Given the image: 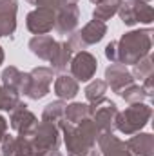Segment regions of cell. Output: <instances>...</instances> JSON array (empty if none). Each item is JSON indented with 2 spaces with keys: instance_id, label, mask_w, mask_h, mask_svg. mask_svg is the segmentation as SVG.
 Here are the masks:
<instances>
[{
  "instance_id": "6da1fadb",
  "label": "cell",
  "mask_w": 154,
  "mask_h": 156,
  "mask_svg": "<svg viewBox=\"0 0 154 156\" xmlns=\"http://www.w3.org/2000/svg\"><path fill=\"white\" fill-rule=\"evenodd\" d=\"M58 129L65 144L67 156H100V149L96 145L100 129L91 118L80 123H69L62 120L58 123Z\"/></svg>"
},
{
  "instance_id": "7a4b0ae2",
  "label": "cell",
  "mask_w": 154,
  "mask_h": 156,
  "mask_svg": "<svg viewBox=\"0 0 154 156\" xmlns=\"http://www.w3.org/2000/svg\"><path fill=\"white\" fill-rule=\"evenodd\" d=\"M62 142L60 129L53 123L40 120L29 134H18L13 156H44L53 149H58Z\"/></svg>"
},
{
  "instance_id": "3957f363",
  "label": "cell",
  "mask_w": 154,
  "mask_h": 156,
  "mask_svg": "<svg viewBox=\"0 0 154 156\" xmlns=\"http://www.w3.org/2000/svg\"><path fill=\"white\" fill-rule=\"evenodd\" d=\"M118 49V64L134 66L143 56H147L152 49V29H132L123 33L120 40H116Z\"/></svg>"
},
{
  "instance_id": "277c9868",
  "label": "cell",
  "mask_w": 154,
  "mask_h": 156,
  "mask_svg": "<svg viewBox=\"0 0 154 156\" xmlns=\"http://www.w3.org/2000/svg\"><path fill=\"white\" fill-rule=\"evenodd\" d=\"M152 107L145 102L142 104H131L125 107V111H120L116 116V131H120L125 136H132L136 133H142V129L151 122Z\"/></svg>"
},
{
  "instance_id": "5b68a950",
  "label": "cell",
  "mask_w": 154,
  "mask_h": 156,
  "mask_svg": "<svg viewBox=\"0 0 154 156\" xmlns=\"http://www.w3.org/2000/svg\"><path fill=\"white\" fill-rule=\"evenodd\" d=\"M53 80H54V71L51 67H45V66L33 67L29 73H24L20 94H24L29 100L38 102L49 94Z\"/></svg>"
},
{
  "instance_id": "8992f818",
  "label": "cell",
  "mask_w": 154,
  "mask_h": 156,
  "mask_svg": "<svg viewBox=\"0 0 154 156\" xmlns=\"http://www.w3.org/2000/svg\"><path fill=\"white\" fill-rule=\"evenodd\" d=\"M107 35V24L100 22V20H89L80 31H75L69 35V45L73 49V53L78 51H85L87 47L102 42Z\"/></svg>"
},
{
  "instance_id": "52a82bcc",
  "label": "cell",
  "mask_w": 154,
  "mask_h": 156,
  "mask_svg": "<svg viewBox=\"0 0 154 156\" xmlns=\"http://www.w3.org/2000/svg\"><path fill=\"white\" fill-rule=\"evenodd\" d=\"M120 20L132 27L136 24H145V26H151L154 22V9L151 4L147 2H136V0H131V2H121L120 7H118V13Z\"/></svg>"
},
{
  "instance_id": "ba28073f",
  "label": "cell",
  "mask_w": 154,
  "mask_h": 156,
  "mask_svg": "<svg viewBox=\"0 0 154 156\" xmlns=\"http://www.w3.org/2000/svg\"><path fill=\"white\" fill-rule=\"evenodd\" d=\"M96 69H98V58L89 51L75 53L71 62H69V73L78 83L93 80L96 75Z\"/></svg>"
},
{
  "instance_id": "9c48e42d",
  "label": "cell",
  "mask_w": 154,
  "mask_h": 156,
  "mask_svg": "<svg viewBox=\"0 0 154 156\" xmlns=\"http://www.w3.org/2000/svg\"><path fill=\"white\" fill-rule=\"evenodd\" d=\"M118 113V105L107 98L102 100L98 105H91V120L96 123L100 133H114Z\"/></svg>"
},
{
  "instance_id": "30bf717a",
  "label": "cell",
  "mask_w": 154,
  "mask_h": 156,
  "mask_svg": "<svg viewBox=\"0 0 154 156\" xmlns=\"http://www.w3.org/2000/svg\"><path fill=\"white\" fill-rule=\"evenodd\" d=\"M54 13L47 7H35L26 16V27L33 35H47L54 29Z\"/></svg>"
},
{
  "instance_id": "8fae6325",
  "label": "cell",
  "mask_w": 154,
  "mask_h": 156,
  "mask_svg": "<svg viewBox=\"0 0 154 156\" xmlns=\"http://www.w3.org/2000/svg\"><path fill=\"white\" fill-rule=\"evenodd\" d=\"M40 120L33 111L27 109V104L20 100V104L9 113V125L16 134H29Z\"/></svg>"
},
{
  "instance_id": "7c38bea8",
  "label": "cell",
  "mask_w": 154,
  "mask_h": 156,
  "mask_svg": "<svg viewBox=\"0 0 154 156\" xmlns=\"http://www.w3.org/2000/svg\"><path fill=\"white\" fill-rule=\"evenodd\" d=\"M80 22V9L78 5H62L54 13V29L58 35L69 37L75 33Z\"/></svg>"
},
{
  "instance_id": "4fadbf2b",
  "label": "cell",
  "mask_w": 154,
  "mask_h": 156,
  "mask_svg": "<svg viewBox=\"0 0 154 156\" xmlns=\"http://www.w3.org/2000/svg\"><path fill=\"white\" fill-rule=\"evenodd\" d=\"M103 82L107 83V87H111L113 93H120L121 89H125L127 85L134 83V78L131 75L129 67L123 64H111L105 67V75H103Z\"/></svg>"
},
{
  "instance_id": "5bb4252c",
  "label": "cell",
  "mask_w": 154,
  "mask_h": 156,
  "mask_svg": "<svg viewBox=\"0 0 154 156\" xmlns=\"http://www.w3.org/2000/svg\"><path fill=\"white\" fill-rule=\"evenodd\" d=\"M18 0H0V38H13L16 31Z\"/></svg>"
},
{
  "instance_id": "9a60e30c",
  "label": "cell",
  "mask_w": 154,
  "mask_h": 156,
  "mask_svg": "<svg viewBox=\"0 0 154 156\" xmlns=\"http://www.w3.org/2000/svg\"><path fill=\"white\" fill-rule=\"evenodd\" d=\"M96 145L100 149V156H134L127 144L114 136V133H100Z\"/></svg>"
},
{
  "instance_id": "2e32d148",
  "label": "cell",
  "mask_w": 154,
  "mask_h": 156,
  "mask_svg": "<svg viewBox=\"0 0 154 156\" xmlns=\"http://www.w3.org/2000/svg\"><path fill=\"white\" fill-rule=\"evenodd\" d=\"M27 47L37 58L49 62L53 58V55L56 53V49H58V40H54L51 35H33Z\"/></svg>"
},
{
  "instance_id": "e0dca14e",
  "label": "cell",
  "mask_w": 154,
  "mask_h": 156,
  "mask_svg": "<svg viewBox=\"0 0 154 156\" xmlns=\"http://www.w3.org/2000/svg\"><path fill=\"white\" fill-rule=\"evenodd\" d=\"M125 144L134 156H154V136L151 133H136Z\"/></svg>"
},
{
  "instance_id": "ac0fdd59",
  "label": "cell",
  "mask_w": 154,
  "mask_h": 156,
  "mask_svg": "<svg viewBox=\"0 0 154 156\" xmlns=\"http://www.w3.org/2000/svg\"><path fill=\"white\" fill-rule=\"evenodd\" d=\"M78 93H80V83L71 75L62 73L60 76L54 78V94L58 96V100H64V102L75 100Z\"/></svg>"
},
{
  "instance_id": "d6986e66",
  "label": "cell",
  "mask_w": 154,
  "mask_h": 156,
  "mask_svg": "<svg viewBox=\"0 0 154 156\" xmlns=\"http://www.w3.org/2000/svg\"><path fill=\"white\" fill-rule=\"evenodd\" d=\"M73 49H71V45H69V42L67 40H64V42H58V49H56V53L53 55V58L49 60V64H51V69L54 71V73H65L67 69H69V62H71V58H73Z\"/></svg>"
},
{
  "instance_id": "ffe728a7",
  "label": "cell",
  "mask_w": 154,
  "mask_h": 156,
  "mask_svg": "<svg viewBox=\"0 0 154 156\" xmlns=\"http://www.w3.org/2000/svg\"><path fill=\"white\" fill-rule=\"evenodd\" d=\"M22 78H24V73L15 67V66H9L2 71L0 75V83L5 91L9 93H15V94H20V87H22Z\"/></svg>"
},
{
  "instance_id": "44dd1931",
  "label": "cell",
  "mask_w": 154,
  "mask_h": 156,
  "mask_svg": "<svg viewBox=\"0 0 154 156\" xmlns=\"http://www.w3.org/2000/svg\"><path fill=\"white\" fill-rule=\"evenodd\" d=\"M120 0H100L94 4L93 7V20H100V22H107L118 13L120 7Z\"/></svg>"
},
{
  "instance_id": "7402d4cb",
  "label": "cell",
  "mask_w": 154,
  "mask_h": 156,
  "mask_svg": "<svg viewBox=\"0 0 154 156\" xmlns=\"http://www.w3.org/2000/svg\"><path fill=\"white\" fill-rule=\"evenodd\" d=\"M91 118V105L89 104H82V102H71L65 105V113L64 120L69 123H80L83 120Z\"/></svg>"
},
{
  "instance_id": "603a6c76",
  "label": "cell",
  "mask_w": 154,
  "mask_h": 156,
  "mask_svg": "<svg viewBox=\"0 0 154 156\" xmlns=\"http://www.w3.org/2000/svg\"><path fill=\"white\" fill-rule=\"evenodd\" d=\"M85 98L89 105H98L102 100H105V93H107V83L100 78L96 80H89L87 87H85Z\"/></svg>"
},
{
  "instance_id": "cb8c5ba5",
  "label": "cell",
  "mask_w": 154,
  "mask_h": 156,
  "mask_svg": "<svg viewBox=\"0 0 154 156\" xmlns=\"http://www.w3.org/2000/svg\"><path fill=\"white\" fill-rule=\"evenodd\" d=\"M65 105H67V102H64V100H54V102L47 104L42 111V122H47V123H53L58 127V123L64 120Z\"/></svg>"
},
{
  "instance_id": "d4e9b609",
  "label": "cell",
  "mask_w": 154,
  "mask_h": 156,
  "mask_svg": "<svg viewBox=\"0 0 154 156\" xmlns=\"http://www.w3.org/2000/svg\"><path fill=\"white\" fill-rule=\"evenodd\" d=\"M131 75H132L134 80H142V82L147 76L154 75V56H152V53H149V55L143 56L140 62H136V64L132 66Z\"/></svg>"
},
{
  "instance_id": "484cf974",
  "label": "cell",
  "mask_w": 154,
  "mask_h": 156,
  "mask_svg": "<svg viewBox=\"0 0 154 156\" xmlns=\"http://www.w3.org/2000/svg\"><path fill=\"white\" fill-rule=\"evenodd\" d=\"M118 94H120V96H121V100H123V102H127L129 105H131V104H142V102L147 98V94H145L143 87H142V85H136V83L127 85V87H125V89H121Z\"/></svg>"
},
{
  "instance_id": "4316f807",
  "label": "cell",
  "mask_w": 154,
  "mask_h": 156,
  "mask_svg": "<svg viewBox=\"0 0 154 156\" xmlns=\"http://www.w3.org/2000/svg\"><path fill=\"white\" fill-rule=\"evenodd\" d=\"M18 104H20V94H15V93L5 91L2 87V83H0V111L11 113Z\"/></svg>"
},
{
  "instance_id": "83f0119b",
  "label": "cell",
  "mask_w": 154,
  "mask_h": 156,
  "mask_svg": "<svg viewBox=\"0 0 154 156\" xmlns=\"http://www.w3.org/2000/svg\"><path fill=\"white\" fill-rule=\"evenodd\" d=\"M15 144H16V136L5 133L0 138V156H13V153H15Z\"/></svg>"
},
{
  "instance_id": "f1b7e54d",
  "label": "cell",
  "mask_w": 154,
  "mask_h": 156,
  "mask_svg": "<svg viewBox=\"0 0 154 156\" xmlns=\"http://www.w3.org/2000/svg\"><path fill=\"white\" fill-rule=\"evenodd\" d=\"M26 2L35 5V7H47V9H53V11H56L64 5L62 0H26Z\"/></svg>"
},
{
  "instance_id": "f546056e",
  "label": "cell",
  "mask_w": 154,
  "mask_h": 156,
  "mask_svg": "<svg viewBox=\"0 0 154 156\" xmlns=\"http://www.w3.org/2000/svg\"><path fill=\"white\" fill-rule=\"evenodd\" d=\"M103 53H105V58H107L111 64H118V49H116V40H111V42L105 45Z\"/></svg>"
},
{
  "instance_id": "4dcf8cb0",
  "label": "cell",
  "mask_w": 154,
  "mask_h": 156,
  "mask_svg": "<svg viewBox=\"0 0 154 156\" xmlns=\"http://www.w3.org/2000/svg\"><path fill=\"white\" fill-rule=\"evenodd\" d=\"M142 87H143V91H145L147 98H152V96H154V75H151V76L145 78Z\"/></svg>"
},
{
  "instance_id": "1f68e13d",
  "label": "cell",
  "mask_w": 154,
  "mask_h": 156,
  "mask_svg": "<svg viewBox=\"0 0 154 156\" xmlns=\"http://www.w3.org/2000/svg\"><path fill=\"white\" fill-rule=\"evenodd\" d=\"M5 133H7V120L0 115V138H2Z\"/></svg>"
},
{
  "instance_id": "d6a6232c",
  "label": "cell",
  "mask_w": 154,
  "mask_h": 156,
  "mask_svg": "<svg viewBox=\"0 0 154 156\" xmlns=\"http://www.w3.org/2000/svg\"><path fill=\"white\" fill-rule=\"evenodd\" d=\"M44 156H64V154H62L58 149H53V151H49L47 154H44Z\"/></svg>"
},
{
  "instance_id": "836d02e7",
  "label": "cell",
  "mask_w": 154,
  "mask_h": 156,
  "mask_svg": "<svg viewBox=\"0 0 154 156\" xmlns=\"http://www.w3.org/2000/svg\"><path fill=\"white\" fill-rule=\"evenodd\" d=\"M62 4H64V5H76L78 0H62Z\"/></svg>"
},
{
  "instance_id": "e575fe53",
  "label": "cell",
  "mask_w": 154,
  "mask_h": 156,
  "mask_svg": "<svg viewBox=\"0 0 154 156\" xmlns=\"http://www.w3.org/2000/svg\"><path fill=\"white\" fill-rule=\"evenodd\" d=\"M4 60H5V53H4V47L0 45V66L4 64Z\"/></svg>"
},
{
  "instance_id": "d590c367",
  "label": "cell",
  "mask_w": 154,
  "mask_h": 156,
  "mask_svg": "<svg viewBox=\"0 0 154 156\" xmlns=\"http://www.w3.org/2000/svg\"><path fill=\"white\" fill-rule=\"evenodd\" d=\"M120 2H131V0H120ZM136 2H147V4H151L152 0H136Z\"/></svg>"
},
{
  "instance_id": "8d00e7d4",
  "label": "cell",
  "mask_w": 154,
  "mask_h": 156,
  "mask_svg": "<svg viewBox=\"0 0 154 156\" xmlns=\"http://www.w3.org/2000/svg\"><path fill=\"white\" fill-rule=\"evenodd\" d=\"M89 2H91V4H96V2H100V0H89Z\"/></svg>"
}]
</instances>
